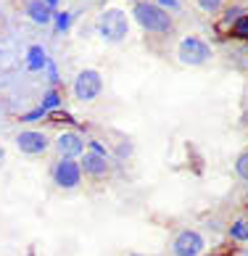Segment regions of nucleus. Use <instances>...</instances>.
<instances>
[{
	"instance_id": "nucleus-1",
	"label": "nucleus",
	"mask_w": 248,
	"mask_h": 256,
	"mask_svg": "<svg viewBox=\"0 0 248 256\" xmlns=\"http://www.w3.org/2000/svg\"><path fill=\"white\" fill-rule=\"evenodd\" d=\"M132 16H135V22L142 26V30H148V32L164 34V32L172 30L169 14L158 3H138L135 11H132Z\"/></svg>"
},
{
	"instance_id": "nucleus-2",
	"label": "nucleus",
	"mask_w": 248,
	"mask_h": 256,
	"mask_svg": "<svg viewBox=\"0 0 248 256\" xmlns=\"http://www.w3.org/2000/svg\"><path fill=\"white\" fill-rule=\"evenodd\" d=\"M98 30L108 42H122L124 37H127V30H130L127 26V14L119 11V8H108V11L100 16Z\"/></svg>"
},
{
	"instance_id": "nucleus-3",
	"label": "nucleus",
	"mask_w": 248,
	"mask_h": 256,
	"mask_svg": "<svg viewBox=\"0 0 248 256\" xmlns=\"http://www.w3.org/2000/svg\"><path fill=\"white\" fill-rule=\"evenodd\" d=\"M212 58V48L201 40V37H182L180 42V61L188 66H204Z\"/></svg>"
},
{
	"instance_id": "nucleus-4",
	"label": "nucleus",
	"mask_w": 248,
	"mask_h": 256,
	"mask_svg": "<svg viewBox=\"0 0 248 256\" xmlns=\"http://www.w3.org/2000/svg\"><path fill=\"white\" fill-rule=\"evenodd\" d=\"M53 180L56 185L64 188V190H69V188H77L80 180H82V164H77L74 158H61L58 164L53 166Z\"/></svg>"
},
{
	"instance_id": "nucleus-5",
	"label": "nucleus",
	"mask_w": 248,
	"mask_h": 256,
	"mask_svg": "<svg viewBox=\"0 0 248 256\" xmlns=\"http://www.w3.org/2000/svg\"><path fill=\"white\" fill-rule=\"evenodd\" d=\"M100 90H103V80H100V74L92 72V69L80 72L77 80H74V96H77L80 100H92V98H98Z\"/></svg>"
},
{
	"instance_id": "nucleus-6",
	"label": "nucleus",
	"mask_w": 248,
	"mask_h": 256,
	"mask_svg": "<svg viewBox=\"0 0 248 256\" xmlns=\"http://www.w3.org/2000/svg\"><path fill=\"white\" fill-rule=\"evenodd\" d=\"M16 146L26 156H40V154L48 150V138L42 135V132L24 130V132H18V135H16Z\"/></svg>"
},
{
	"instance_id": "nucleus-7",
	"label": "nucleus",
	"mask_w": 248,
	"mask_h": 256,
	"mask_svg": "<svg viewBox=\"0 0 248 256\" xmlns=\"http://www.w3.org/2000/svg\"><path fill=\"white\" fill-rule=\"evenodd\" d=\"M204 251V238L196 230H182L174 240V256H198Z\"/></svg>"
},
{
	"instance_id": "nucleus-8",
	"label": "nucleus",
	"mask_w": 248,
	"mask_h": 256,
	"mask_svg": "<svg viewBox=\"0 0 248 256\" xmlns=\"http://www.w3.org/2000/svg\"><path fill=\"white\" fill-rule=\"evenodd\" d=\"M56 146H58L61 156H66V158H77V156L84 154V140L77 132H61L58 140H56Z\"/></svg>"
},
{
	"instance_id": "nucleus-9",
	"label": "nucleus",
	"mask_w": 248,
	"mask_h": 256,
	"mask_svg": "<svg viewBox=\"0 0 248 256\" xmlns=\"http://www.w3.org/2000/svg\"><path fill=\"white\" fill-rule=\"evenodd\" d=\"M82 169L88 172L90 177H103L108 172V161H106V156L103 154H82Z\"/></svg>"
},
{
	"instance_id": "nucleus-10",
	"label": "nucleus",
	"mask_w": 248,
	"mask_h": 256,
	"mask_svg": "<svg viewBox=\"0 0 248 256\" xmlns=\"http://www.w3.org/2000/svg\"><path fill=\"white\" fill-rule=\"evenodd\" d=\"M26 14H30V18L34 24H42V26L53 22V8L45 0H30L26 3Z\"/></svg>"
},
{
	"instance_id": "nucleus-11",
	"label": "nucleus",
	"mask_w": 248,
	"mask_h": 256,
	"mask_svg": "<svg viewBox=\"0 0 248 256\" xmlns=\"http://www.w3.org/2000/svg\"><path fill=\"white\" fill-rule=\"evenodd\" d=\"M26 66H30V72H40L48 66V58H45V50L40 45H32L30 53H26Z\"/></svg>"
},
{
	"instance_id": "nucleus-12",
	"label": "nucleus",
	"mask_w": 248,
	"mask_h": 256,
	"mask_svg": "<svg viewBox=\"0 0 248 256\" xmlns=\"http://www.w3.org/2000/svg\"><path fill=\"white\" fill-rule=\"evenodd\" d=\"M230 232H232V238H235V240H248V220H238V222H232Z\"/></svg>"
},
{
	"instance_id": "nucleus-13",
	"label": "nucleus",
	"mask_w": 248,
	"mask_h": 256,
	"mask_svg": "<svg viewBox=\"0 0 248 256\" xmlns=\"http://www.w3.org/2000/svg\"><path fill=\"white\" fill-rule=\"evenodd\" d=\"M58 106H61V96L50 90V92L42 98V108H45V111H53V108H58Z\"/></svg>"
},
{
	"instance_id": "nucleus-14",
	"label": "nucleus",
	"mask_w": 248,
	"mask_h": 256,
	"mask_svg": "<svg viewBox=\"0 0 248 256\" xmlns=\"http://www.w3.org/2000/svg\"><path fill=\"white\" fill-rule=\"evenodd\" d=\"M235 172L240 180H248V154H240L235 161Z\"/></svg>"
},
{
	"instance_id": "nucleus-15",
	"label": "nucleus",
	"mask_w": 248,
	"mask_h": 256,
	"mask_svg": "<svg viewBox=\"0 0 248 256\" xmlns=\"http://www.w3.org/2000/svg\"><path fill=\"white\" fill-rule=\"evenodd\" d=\"M69 26H72V14H58V16H56V30H58V32H66V30H69Z\"/></svg>"
},
{
	"instance_id": "nucleus-16",
	"label": "nucleus",
	"mask_w": 248,
	"mask_h": 256,
	"mask_svg": "<svg viewBox=\"0 0 248 256\" xmlns=\"http://www.w3.org/2000/svg\"><path fill=\"white\" fill-rule=\"evenodd\" d=\"M198 6H201L206 14H216L219 8H222V0H198Z\"/></svg>"
},
{
	"instance_id": "nucleus-17",
	"label": "nucleus",
	"mask_w": 248,
	"mask_h": 256,
	"mask_svg": "<svg viewBox=\"0 0 248 256\" xmlns=\"http://www.w3.org/2000/svg\"><path fill=\"white\" fill-rule=\"evenodd\" d=\"M235 32H240V34H246V32H248V16H243L240 22L235 24Z\"/></svg>"
},
{
	"instance_id": "nucleus-18",
	"label": "nucleus",
	"mask_w": 248,
	"mask_h": 256,
	"mask_svg": "<svg viewBox=\"0 0 248 256\" xmlns=\"http://www.w3.org/2000/svg\"><path fill=\"white\" fill-rule=\"evenodd\" d=\"M40 116H45V108H42V106L37 108V111H32V114H26L24 119H26V122H32V119H40Z\"/></svg>"
},
{
	"instance_id": "nucleus-19",
	"label": "nucleus",
	"mask_w": 248,
	"mask_h": 256,
	"mask_svg": "<svg viewBox=\"0 0 248 256\" xmlns=\"http://www.w3.org/2000/svg\"><path fill=\"white\" fill-rule=\"evenodd\" d=\"M158 6H161V8H177L180 0H158Z\"/></svg>"
},
{
	"instance_id": "nucleus-20",
	"label": "nucleus",
	"mask_w": 248,
	"mask_h": 256,
	"mask_svg": "<svg viewBox=\"0 0 248 256\" xmlns=\"http://www.w3.org/2000/svg\"><path fill=\"white\" fill-rule=\"evenodd\" d=\"M92 150H95V154H103V156H106V148H103L100 143H92Z\"/></svg>"
},
{
	"instance_id": "nucleus-21",
	"label": "nucleus",
	"mask_w": 248,
	"mask_h": 256,
	"mask_svg": "<svg viewBox=\"0 0 248 256\" xmlns=\"http://www.w3.org/2000/svg\"><path fill=\"white\" fill-rule=\"evenodd\" d=\"M238 16H240V11H230V14H227V22L232 24V18H238Z\"/></svg>"
},
{
	"instance_id": "nucleus-22",
	"label": "nucleus",
	"mask_w": 248,
	"mask_h": 256,
	"mask_svg": "<svg viewBox=\"0 0 248 256\" xmlns=\"http://www.w3.org/2000/svg\"><path fill=\"white\" fill-rule=\"evenodd\" d=\"M45 3L50 6V8H56V6H58V0H45Z\"/></svg>"
},
{
	"instance_id": "nucleus-23",
	"label": "nucleus",
	"mask_w": 248,
	"mask_h": 256,
	"mask_svg": "<svg viewBox=\"0 0 248 256\" xmlns=\"http://www.w3.org/2000/svg\"><path fill=\"white\" fill-rule=\"evenodd\" d=\"M3 158H6V150H3V148H0V164H3Z\"/></svg>"
},
{
	"instance_id": "nucleus-24",
	"label": "nucleus",
	"mask_w": 248,
	"mask_h": 256,
	"mask_svg": "<svg viewBox=\"0 0 248 256\" xmlns=\"http://www.w3.org/2000/svg\"><path fill=\"white\" fill-rule=\"evenodd\" d=\"M132 256H142V254H132Z\"/></svg>"
}]
</instances>
